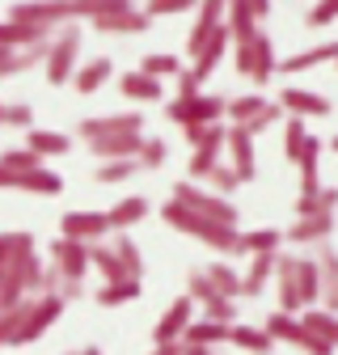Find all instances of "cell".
I'll list each match as a JSON object with an SVG mask.
<instances>
[{"mask_svg":"<svg viewBox=\"0 0 338 355\" xmlns=\"http://www.w3.org/2000/svg\"><path fill=\"white\" fill-rule=\"evenodd\" d=\"M161 220H165L169 229H178V233H186V237L211 245V250L224 254V258L241 254V229H237V225H220V220H211V216H203V211H195V207H186V203H178V199L161 203Z\"/></svg>","mask_w":338,"mask_h":355,"instance_id":"6da1fadb","label":"cell"},{"mask_svg":"<svg viewBox=\"0 0 338 355\" xmlns=\"http://www.w3.org/2000/svg\"><path fill=\"white\" fill-rule=\"evenodd\" d=\"M233 64H237V72L241 76H249L254 85H271L275 80V42H271V34H254V38H245V42H233Z\"/></svg>","mask_w":338,"mask_h":355,"instance_id":"7a4b0ae2","label":"cell"},{"mask_svg":"<svg viewBox=\"0 0 338 355\" xmlns=\"http://www.w3.org/2000/svg\"><path fill=\"white\" fill-rule=\"evenodd\" d=\"M80 30H76V21L72 26H60V34H51V47H47V60H42V68H47V80L60 89V85H68L72 80V72H76V60H80Z\"/></svg>","mask_w":338,"mask_h":355,"instance_id":"3957f363","label":"cell"},{"mask_svg":"<svg viewBox=\"0 0 338 355\" xmlns=\"http://www.w3.org/2000/svg\"><path fill=\"white\" fill-rule=\"evenodd\" d=\"M64 296L60 292H42V296H34L30 300V313H26V322H21V330L13 334V347H30V343H38L42 334H47L60 318H64Z\"/></svg>","mask_w":338,"mask_h":355,"instance_id":"277c9868","label":"cell"},{"mask_svg":"<svg viewBox=\"0 0 338 355\" xmlns=\"http://www.w3.org/2000/svg\"><path fill=\"white\" fill-rule=\"evenodd\" d=\"M169 199H178V203H186V207H195V211H203V216H211V220H220V225H237V203H229V199H220V195H211L207 187L195 182V178H182V182H174Z\"/></svg>","mask_w":338,"mask_h":355,"instance_id":"5b68a950","label":"cell"},{"mask_svg":"<svg viewBox=\"0 0 338 355\" xmlns=\"http://www.w3.org/2000/svg\"><path fill=\"white\" fill-rule=\"evenodd\" d=\"M224 102H229V98H216V94L174 98V102H165V119L178 123V127H190V123H220V119H224Z\"/></svg>","mask_w":338,"mask_h":355,"instance_id":"8992f818","label":"cell"},{"mask_svg":"<svg viewBox=\"0 0 338 355\" xmlns=\"http://www.w3.org/2000/svg\"><path fill=\"white\" fill-rule=\"evenodd\" d=\"M0 191H26V195H60L64 178L47 165L38 169H0Z\"/></svg>","mask_w":338,"mask_h":355,"instance_id":"52a82bcc","label":"cell"},{"mask_svg":"<svg viewBox=\"0 0 338 355\" xmlns=\"http://www.w3.org/2000/svg\"><path fill=\"white\" fill-rule=\"evenodd\" d=\"M224 148H229V157H233V173H237V182L245 187V182H254L258 178V153H254V136L245 127H224Z\"/></svg>","mask_w":338,"mask_h":355,"instance_id":"ba28073f","label":"cell"},{"mask_svg":"<svg viewBox=\"0 0 338 355\" xmlns=\"http://www.w3.org/2000/svg\"><path fill=\"white\" fill-rule=\"evenodd\" d=\"M51 266L60 271V279H84L89 275V241L55 237L51 241Z\"/></svg>","mask_w":338,"mask_h":355,"instance_id":"9c48e42d","label":"cell"},{"mask_svg":"<svg viewBox=\"0 0 338 355\" xmlns=\"http://www.w3.org/2000/svg\"><path fill=\"white\" fill-rule=\"evenodd\" d=\"M123 131H144V110H123V114H94L76 123V136H123Z\"/></svg>","mask_w":338,"mask_h":355,"instance_id":"30bf717a","label":"cell"},{"mask_svg":"<svg viewBox=\"0 0 338 355\" xmlns=\"http://www.w3.org/2000/svg\"><path fill=\"white\" fill-rule=\"evenodd\" d=\"M110 225H106V211H64L60 216V237L72 241H106Z\"/></svg>","mask_w":338,"mask_h":355,"instance_id":"8fae6325","label":"cell"},{"mask_svg":"<svg viewBox=\"0 0 338 355\" xmlns=\"http://www.w3.org/2000/svg\"><path fill=\"white\" fill-rule=\"evenodd\" d=\"M98 34H148L152 30V17L136 5L127 9H114V13H102V17H89Z\"/></svg>","mask_w":338,"mask_h":355,"instance_id":"7c38bea8","label":"cell"},{"mask_svg":"<svg viewBox=\"0 0 338 355\" xmlns=\"http://www.w3.org/2000/svg\"><path fill=\"white\" fill-rule=\"evenodd\" d=\"M334 237V211H309V216H296V225L283 233V241L292 245H317Z\"/></svg>","mask_w":338,"mask_h":355,"instance_id":"4fadbf2b","label":"cell"},{"mask_svg":"<svg viewBox=\"0 0 338 355\" xmlns=\"http://www.w3.org/2000/svg\"><path fill=\"white\" fill-rule=\"evenodd\" d=\"M275 102H279L283 114H296V119H326V114L334 110L321 94H309V89H292V85L279 89V98H275Z\"/></svg>","mask_w":338,"mask_h":355,"instance_id":"5bb4252c","label":"cell"},{"mask_svg":"<svg viewBox=\"0 0 338 355\" xmlns=\"http://www.w3.org/2000/svg\"><path fill=\"white\" fill-rule=\"evenodd\" d=\"M229 47H233V38H229V30H224V21H220L216 30L207 34V42H203V47L190 55V60H195V64H190V72H195L199 80H207L211 72H216V64L229 55Z\"/></svg>","mask_w":338,"mask_h":355,"instance_id":"9a60e30c","label":"cell"},{"mask_svg":"<svg viewBox=\"0 0 338 355\" xmlns=\"http://www.w3.org/2000/svg\"><path fill=\"white\" fill-rule=\"evenodd\" d=\"M190 318H195V300H190V296H178V300L157 318L152 343H174V338H182V330L190 326Z\"/></svg>","mask_w":338,"mask_h":355,"instance_id":"2e32d148","label":"cell"},{"mask_svg":"<svg viewBox=\"0 0 338 355\" xmlns=\"http://www.w3.org/2000/svg\"><path fill=\"white\" fill-rule=\"evenodd\" d=\"M220 21H224V0H195V26H190V38H186V51L195 55Z\"/></svg>","mask_w":338,"mask_h":355,"instance_id":"e0dca14e","label":"cell"},{"mask_svg":"<svg viewBox=\"0 0 338 355\" xmlns=\"http://www.w3.org/2000/svg\"><path fill=\"white\" fill-rule=\"evenodd\" d=\"M148 211H152V203H148L144 195H127V199H118V203L106 211V225H110V233H132Z\"/></svg>","mask_w":338,"mask_h":355,"instance_id":"ac0fdd59","label":"cell"},{"mask_svg":"<svg viewBox=\"0 0 338 355\" xmlns=\"http://www.w3.org/2000/svg\"><path fill=\"white\" fill-rule=\"evenodd\" d=\"M47 47H51V38L47 42H34V47H0V80L17 76L26 68H38L42 60H47Z\"/></svg>","mask_w":338,"mask_h":355,"instance_id":"d6986e66","label":"cell"},{"mask_svg":"<svg viewBox=\"0 0 338 355\" xmlns=\"http://www.w3.org/2000/svg\"><path fill=\"white\" fill-rule=\"evenodd\" d=\"M140 140H144V131H123V136H94L84 144H89V153L98 161H114V157H136Z\"/></svg>","mask_w":338,"mask_h":355,"instance_id":"ffe728a7","label":"cell"},{"mask_svg":"<svg viewBox=\"0 0 338 355\" xmlns=\"http://www.w3.org/2000/svg\"><path fill=\"white\" fill-rule=\"evenodd\" d=\"M279 254V250H275ZM275 254H249V271L241 275V288H237V296H245V300H258L263 292H267V284H271V271H275Z\"/></svg>","mask_w":338,"mask_h":355,"instance_id":"44dd1931","label":"cell"},{"mask_svg":"<svg viewBox=\"0 0 338 355\" xmlns=\"http://www.w3.org/2000/svg\"><path fill=\"white\" fill-rule=\"evenodd\" d=\"M110 76H114V64H110L106 55H98V60H89V64H80V68L72 72V80H68V85L76 89V94L94 98V94H98V89H102Z\"/></svg>","mask_w":338,"mask_h":355,"instance_id":"7402d4cb","label":"cell"},{"mask_svg":"<svg viewBox=\"0 0 338 355\" xmlns=\"http://www.w3.org/2000/svg\"><path fill=\"white\" fill-rule=\"evenodd\" d=\"M55 30L47 26H30V21H0V47H34V42H47Z\"/></svg>","mask_w":338,"mask_h":355,"instance_id":"603a6c76","label":"cell"},{"mask_svg":"<svg viewBox=\"0 0 338 355\" xmlns=\"http://www.w3.org/2000/svg\"><path fill=\"white\" fill-rule=\"evenodd\" d=\"M296 292H301V304H317L321 296V271H317V258L313 254H296Z\"/></svg>","mask_w":338,"mask_h":355,"instance_id":"cb8c5ba5","label":"cell"},{"mask_svg":"<svg viewBox=\"0 0 338 355\" xmlns=\"http://www.w3.org/2000/svg\"><path fill=\"white\" fill-rule=\"evenodd\" d=\"M118 89H123V98L127 102H161V80L157 76H148V72H123V80H118Z\"/></svg>","mask_w":338,"mask_h":355,"instance_id":"d4e9b609","label":"cell"},{"mask_svg":"<svg viewBox=\"0 0 338 355\" xmlns=\"http://www.w3.org/2000/svg\"><path fill=\"white\" fill-rule=\"evenodd\" d=\"M140 292H144V279H110V284H102V288L94 292V300H98L102 309H118V304L140 300Z\"/></svg>","mask_w":338,"mask_h":355,"instance_id":"484cf974","label":"cell"},{"mask_svg":"<svg viewBox=\"0 0 338 355\" xmlns=\"http://www.w3.org/2000/svg\"><path fill=\"white\" fill-rule=\"evenodd\" d=\"M220 153H224V123H220V127L195 148V157H190V178H195V182H203V173L220 161Z\"/></svg>","mask_w":338,"mask_h":355,"instance_id":"4316f807","label":"cell"},{"mask_svg":"<svg viewBox=\"0 0 338 355\" xmlns=\"http://www.w3.org/2000/svg\"><path fill=\"white\" fill-rule=\"evenodd\" d=\"M229 343L241 347V351H249V355H271V347H275V338L263 326H241V322L229 326Z\"/></svg>","mask_w":338,"mask_h":355,"instance_id":"83f0119b","label":"cell"},{"mask_svg":"<svg viewBox=\"0 0 338 355\" xmlns=\"http://www.w3.org/2000/svg\"><path fill=\"white\" fill-rule=\"evenodd\" d=\"M89 271H98V275H102V284H110V279H132V275L123 271L118 254H114L106 241H89Z\"/></svg>","mask_w":338,"mask_h":355,"instance_id":"f1b7e54d","label":"cell"},{"mask_svg":"<svg viewBox=\"0 0 338 355\" xmlns=\"http://www.w3.org/2000/svg\"><path fill=\"white\" fill-rule=\"evenodd\" d=\"M301 326H305V334H313V338H326V343H334L338 338V322H334V309H321V304H309V309H301Z\"/></svg>","mask_w":338,"mask_h":355,"instance_id":"f546056e","label":"cell"},{"mask_svg":"<svg viewBox=\"0 0 338 355\" xmlns=\"http://www.w3.org/2000/svg\"><path fill=\"white\" fill-rule=\"evenodd\" d=\"M26 148L38 153L42 161H47V157H64V153H72V136H64V131H34V127H30Z\"/></svg>","mask_w":338,"mask_h":355,"instance_id":"4dcf8cb0","label":"cell"},{"mask_svg":"<svg viewBox=\"0 0 338 355\" xmlns=\"http://www.w3.org/2000/svg\"><path fill=\"white\" fill-rule=\"evenodd\" d=\"M330 60H334V42H317V47L296 51V55H287L283 64H275V72H309V68L330 64Z\"/></svg>","mask_w":338,"mask_h":355,"instance_id":"1f68e13d","label":"cell"},{"mask_svg":"<svg viewBox=\"0 0 338 355\" xmlns=\"http://www.w3.org/2000/svg\"><path fill=\"white\" fill-rule=\"evenodd\" d=\"M203 275H207V284L216 288L220 296H229V300H237V288H241V271L229 262V258H220V262H211V266H203Z\"/></svg>","mask_w":338,"mask_h":355,"instance_id":"d6a6232c","label":"cell"},{"mask_svg":"<svg viewBox=\"0 0 338 355\" xmlns=\"http://www.w3.org/2000/svg\"><path fill=\"white\" fill-rule=\"evenodd\" d=\"M136 173H140L136 157H114V161H102L94 169V182L98 187H118V182H127V178H136Z\"/></svg>","mask_w":338,"mask_h":355,"instance_id":"836d02e7","label":"cell"},{"mask_svg":"<svg viewBox=\"0 0 338 355\" xmlns=\"http://www.w3.org/2000/svg\"><path fill=\"white\" fill-rule=\"evenodd\" d=\"M182 343L220 347V343H229V326H224V322H211V318H190V326L182 330Z\"/></svg>","mask_w":338,"mask_h":355,"instance_id":"e575fe53","label":"cell"},{"mask_svg":"<svg viewBox=\"0 0 338 355\" xmlns=\"http://www.w3.org/2000/svg\"><path fill=\"white\" fill-rule=\"evenodd\" d=\"M305 140H309V119H296V114H287L283 119V157L296 165L301 161V153H305Z\"/></svg>","mask_w":338,"mask_h":355,"instance_id":"d590c367","label":"cell"},{"mask_svg":"<svg viewBox=\"0 0 338 355\" xmlns=\"http://www.w3.org/2000/svg\"><path fill=\"white\" fill-rule=\"evenodd\" d=\"M110 250L118 254V262H123V271L132 275V279H144V254H140V245L127 237V233H118L114 241H110Z\"/></svg>","mask_w":338,"mask_h":355,"instance_id":"8d00e7d4","label":"cell"},{"mask_svg":"<svg viewBox=\"0 0 338 355\" xmlns=\"http://www.w3.org/2000/svg\"><path fill=\"white\" fill-rule=\"evenodd\" d=\"M283 245V233L279 229H254V233H241V254H275Z\"/></svg>","mask_w":338,"mask_h":355,"instance_id":"74e56055","label":"cell"},{"mask_svg":"<svg viewBox=\"0 0 338 355\" xmlns=\"http://www.w3.org/2000/svg\"><path fill=\"white\" fill-rule=\"evenodd\" d=\"M203 182H207V191H211V195H220V199H229V195L241 187V182H237V173H233V165H220V161L203 173Z\"/></svg>","mask_w":338,"mask_h":355,"instance_id":"f35d334b","label":"cell"},{"mask_svg":"<svg viewBox=\"0 0 338 355\" xmlns=\"http://www.w3.org/2000/svg\"><path fill=\"white\" fill-rule=\"evenodd\" d=\"M140 72L165 80V76H178V72H182V60H178V55H165V51H152V55L140 60Z\"/></svg>","mask_w":338,"mask_h":355,"instance_id":"ab89813d","label":"cell"},{"mask_svg":"<svg viewBox=\"0 0 338 355\" xmlns=\"http://www.w3.org/2000/svg\"><path fill=\"white\" fill-rule=\"evenodd\" d=\"M263 106H267L263 94H245V98H237V102H224V119H229V123H249Z\"/></svg>","mask_w":338,"mask_h":355,"instance_id":"60d3db41","label":"cell"},{"mask_svg":"<svg viewBox=\"0 0 338 355\" xmlns=\"http://www.w3.org/2000/svg\"><path fill=\"white\" fill-rule=\"evenodd\" d=\"M136 161H140V169H161V165L169 161V144H165V140H157V136H144V140H140Z\"/></svg>","mask_w":338,"mask_h":355,"instance_id":"b9f144b4","label":"cell"},{"mask_svg":"<svg viewBox=\"0 0 338 355\" xmlns=\"http://www.w3.org/2000/svg\"><path fill=\"white\" fill-rule=\"evenodd\" d=\"M275 123H283V110H279V102H271V98H267V106H263L258 114H254L249 123H237V127H245L249 136H263V131H271Z\"/></svg>","mask_w":338,"mask_h":355,"instance_id":"7bdbcfd3","label":"cell"},{"mask_svg":"<svg viewBox=\"0 0 338 355\" xmlns=\"http://www.w3.org/2000/svg\"><path fill=\"white\" fill-rule=\"evenodd\" d=\"M334 17H338V0H317V5L305 13V26L309 30H326V26H334Z\"/></svg>","mask_w":338,"mask_h":355,"instance_id":"ee69618b","label":"cell"},{"mask_svg":"<svg viewBox=\"0 0 338 355\" xmlns=\"http://www.w3.org/2000/svg\"><path fill=\"white\" fill-rule=\"evenodd\" d=\"M186 296H190L195 304H207V300H216L220 292H216V288L207 284V275H203V266H199V271H190V275H186Z\"/></svg>","mask_w":338,"mask_h":355,"instance_id":"f6af8a7d","label":"cell"},{"mask_svg":"<svg viewBox=\"0 0 338 355\" xmlns=\"http://www.w3.org/2000/svg\"><path fill=\"white\" fill-rule=\"evenodd\" d=\"M195 9V0H148L144 13L157 21V17H178V13H190Z\"/></svg>","mask_w":338,"mask_h":355,"instance_id":"bcb514c9","label":"cell"},{"mask_svg":"<svg viewBox=\"0 0 338 355\" xmlns=\"http://www.w3.org/2000/svg\"><path fill=\"white\" fill-rule=\"evenodd\" d=\"M199 309H203V318H211V322H224V326L237 322V304H233L229 296H216V300H207V304H199Z\"/></svg>","mask_w":338,"mask_h":355,"instance_id":"7dc6e473","label":"cell"},{"mask_svg":"<svg viewBox=\"0 0 338 355\" xmlns=\"http://www.w3.org/2000/svg\"><path fill=\"white\" fill-rule=\"evenodd\" d=\"M38 165H47L38 153L30 148H13V153H0V169H38Z\"/></svg>","mask_w":338,"mask_h":355,"instance_id":"c3c4849f","label":"cell"},{"mask_svg":"<svg viewBox=\"0 0 338 355\" xmlns=\"http://www.w3.org/2000/svg\"><path fill=\"white\" fill-rule=\"evenodd\" d=\"M0 127L30 131V127H34V110H30V102H13V106H5V119H0Z\"/></svg>","mask_w":338,"mask_h":355,"instance_id":"681fc988","label":"cell"},{"mask_svg":"<svg viewBox=\"0 0 338 355\" xmlns=\"http://www.w3.org/2000/svg\"><path fill=\"white\" fill-rule=\"evenodd\" d=\"M174 89H178V98H195V94H203V80H199L190 68H182V72L174 76Z\"/></svg>","mask_w":338,"mask_h":355,"instance_id":"f907efd6","label":"cell"},{"mask_svg":"<svg viewBox=\"0 0 338 355\" xmlns=\"http://www.w3.org/2000/svg\"><path fill=\"white\" fill-rule=\"evenodd\" d=\"M60 296L64 300H80L84 296V279H60Z\"/></svg>","mask_w":338,"mask_h":355,"instance_id":"816d5d0a","label":"cell"},{"mask_svg":"<svg viewBox=\"0 0 338 355\" xmlns=\"http://www.w3.org/2000/svg\"><path fill=\"white\" fill-rule=\"evenodd\" d=\"M245 5H249L254 21H267V17H271V9H275V0H245Z\"/></svg>","mask_w":338,"mask_h":355,"instance_id":"f5cc1de1","label":"cell"},{"mask_svg":"<svg viewBox=\"0 0 338 355\" xmlns=\"http://www.w3.org/2000/svg\"><path fill=\"white\" fill-rule=\"evenodd\" d=\"M148 355H182V338H174V343H152Z\"/></svg>","mask_w":338,"mask_h":355,"instance_id":"db71d44e","label":"cell"},{"mask_svg":"<svg viewBox=\"0 0 338 355\" xmlns=\"http://www.w3.org/2000/svg\"><path fill=\"white\" fill-rule=\"evenodd\" d=\"M182 355H216V347H207V343H182Z\"/></svg>","mask_w":338,"mask_h":355,"instance_id":"11a10c76","label":"cell"},{"mask_svg":"<svg viewBox=\"0 0 338 355\" xmlns=\"http://www.w3.org/2000/svg\"><path fill=\"white\" fill-rule=\"evenodd\" d=\"M76 355H102V347H80Z\"/></svg>","mask_w":338,"mask_h":355,"instance_id":"9f6ffc18","label":"cell"},{"mask_svg":"<svg viewBox=\"0 0 338 355\" xmlns=\"http://www.w3.org/2000/svg\"><path fill=\"white\" fill-rule=\"evenodd\" d=\"M0 119H5V102H0Z\"/></svg>","mask_w":338,"mask_h":355,"instance_id":"6f0895ef","label":"cell"},{"mask_svg":"<svg viewBox=\"0 0 338 355\" xmlns=\"http://www.w3.org/2000/svg\"><path fill=\"white\" fill-rule=\"evenodd\" d=\"M72 355H76V351H72Z\"/></svg>","mask_w":338,"mask_h":355,"instance_id":"680465c9","label":"cell"}]
</instances>
